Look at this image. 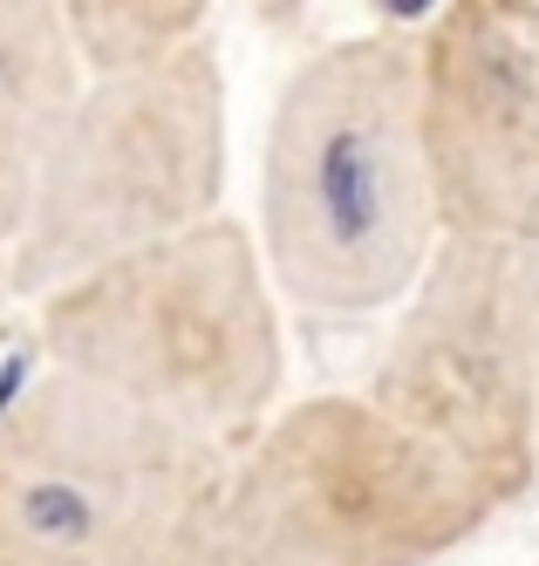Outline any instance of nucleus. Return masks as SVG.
Masks as SVG:
<instances>
[{"instance_id":"39448f33","label":"nucleus","mask_w":539,"mask_h":566,"mask_svg":"<svg viewBox=\"0 0 539 566\" xmlns=\"http://www.w3.org/2000/svg\"><path fill=\"white\" fill-rule=\"evenodd\" d=\"M219 198H226L219 49L198 34V42H178L164 55L110 62L82 90L0 280H8V294L49 301L82 273L219 219Z\"/></svg>"},{"instance_id":"0eeeda50","label":"nucleus","mask_w":539,"mask_h":566,"mask_svg":"<svg viewBox=\"0 0 539 566\" xmlns=\"http://www.w3.org/2000/svg\"><path fill=\"white\" fill-rule=\"evenodd\" d=\"M417 96L444 239L539 247V0H444Z\"/></svg>"},{"instance_id":"6e6552de","label":"nucleus","mask_w":539,"mask_h":566,"mask_svg":"<svg viewBox=\"0 0 539 566\" xmlns=\"http://www.w3.org/2000/svg\"><path fill=\"white\" fill-rule=\"evenodd\" d=\"M90 75L96 62L69 0H0V266L34 212V191Z\"/></svg>"},{"instance_id":"f03ea898","label":"nucleus","mask_w":539,"mask_h":566,"mask_svg":"<svg viewBox=\"0 0 539 566\" xmlns=\"http://www.w3.org/2000/svg\"><path fill=\"white\" fill-rule=\"evenodd\" d=\"M41 307V361L213 443H246L287 389L280 294L253 226L205 219L69 280Z\"/></svg>"},{"instance_id":"20e7f679","label":"nucleus","mask_w":539,"mask_h":566,"mask_svg":"<svg viewBox=\"0 0 539 566\" xmlns=\"http://www.w3.org/2000/svg\"><path fill=\"white\" fill-rule=\"evenodd\" d=\"M226 458L41 361L0 396V566H205Z\"/></svg>"},{"instance_id":"9d476101","label":"nucleus","mask_w":539,"mask_h":566,"mask_svg":"<svg viewBox=\"0 0 539 566\" xmlns=\"http://www.w3.org/2000/svg\"><path fill=\"white\" fill-rule=\"evenodd\" d=\"M0 301H8V280H0Z\"/></svg>"},{"instance_id":"f257e3e1","label":"nucleus","mask_w":539,"mask_h":566,"mask_svg":"<svg viewBox=\"0 0 539 566\" xmlns=\"http://www.w3.org/2000/svg\"><path fill=\"white\" fill-rule=\"evenodd\" d=\"M260 260L273 294L321 321L396 314L444 247L417 42L349 34L308 55L260 144Z\"/></svg>"},{"instance_id":"1a4fd4ad","label":"nucleus","mask_w":539,"mask_h":566,"mask_svg":"<svg viewBox=\"0 0 539 566\" xmlns=\"http://www.w3.org/2000/svg\"><path fill=\"white\" fill-rule=\"evenodd\" d=\"M82 49L96 69L110 62H137V55H164L178 42H198L213 0H69Z\"/></svg>"},{"instance_id":"7ed1b4c3","label":"nucleus","mask_w":539,"mask_h":566,"mask_svg":"<svg viewBox=\"0 0 539 566\" xmlns=\"http://www.w3.org/2000/svg\"><path fill=\"white\" fill-rule=\"evenodd\" d=\"M491 518V492L431 437L369 389H328L232 443L205 566H437Z\"/></svg>"},{"instance_id":"423d86ee","label":"nucleus","mask_w":539,"mask_h":566,"mask_svg":"<svg viewBox=\"0 0 539 566\" xmlns=\"http://www.w3.org/2000/svg\"><path fill=\"white\" fill-rule=\"evenodd\" d=\"M362 389L471 471L499 512L526 499L539 478V247L444 239Z\"/></svg>"}]
</instances>
